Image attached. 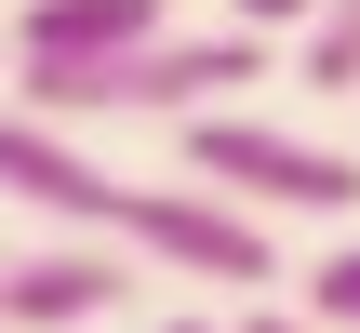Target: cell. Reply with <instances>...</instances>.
<instances>
[{
    "label": "cell",
    "mask_w": 360,
    "mask_h": 333,
    "mask_svg": "<svg viewBox=\"0 0 360 333\" xmlns=\"http://www.w3.org/2000/svg\"><path fill=\"white\" fill-rule=\"evenodd\" d=\"M254 80H267V27H200V40L160 27L107 67H13V107L94 133V120H200V107H240Z\"/></svg>",
    "instance_id": "7a4b0ae2"
},
{
    "label": "cell",
    "mask_w": 360,
    "mask_h": 333,
    "mask_svg": "<svg viewBox=\"0 0 360 333\" xmlns=\"http://www.w3.org/2000/svg\"><path fill=\"white\" fill-rule=\"evenodd\" d=\"M160 27H174V0H27L0 27V67H107Z\"/></svg>",
    "instance_id": "5b68a950"
},
{
    "label": "cell",
    "mask_w": 360,
    "mask_h": 333,
    "mask_svg": "<svg viewBox=\"0 0 360 333\" xmlns=\"http://www.w3.org/2000/svg\"><path fill=\"white\" fill-rule=\"evenodd\" d=\"M294 80H307V93H360V0H307V27H294Z\"/></svg>",
    "instance_id": "8992f818"
},
{
    "label": "cell",
    "mask_w": 360,
    "mask_h": 333,
    "mask_svg": "<svg viewBox=\"0 0 360 333\" xmlns=\"http://www.w3.org/2000/svg\"><path fill=\"white\" fill-rule=\"evenodd\" d=\"M160 333H227V320H160Z\"/></svg>",
    "instance_id": "30bf717a"
},
{
    "label": "cell",
    "mask_w": 360,
    "mask_h": 333,
    "mask_svg": "<svg viewBox=\"0 0 360 333\" xmlns=\"http://www.w3.org/2000/svg\"><path fill=\"white\" fill-rule=\"evenodd\" d=\"M227 27H267L281 40V27H307V0H227Z\"/></svg>",
    "instance_id": "ba28073f"
},
{
    "label": "cell",
    "mask_w": 360,
    "mask_h": 333,
    "mask_svg": "<svg viewBox=\"0 0 360 333\" xmlns=\"http://www.w3.org/2000/svg\"><path fill=\"white\" fill-rule=\"evenodd\" d=\"M120 294H134V267L107 240H27V254H0V333H94Z\"/></svg>",
    "instance_id": "277c9868"
},
{
    "label": "cell",
    "mask_w": 360,
    "mask_h": 333,
    "mask_svg": "<svg viewBox=\"0 0 360 333\" xmlns=\"http://www.w3.org/2000/svg\"><path fill=\"white\" fill-rule=\"evenodd\" d=\"M0 200H27L40 227H67V240H107V254H134V267H174V280H200V294H267L281 280V240L240 214V200H214V187H134V174H107L67 120H27V107H0Z\"/></svg>",
    "instance_id": "6da1fadb"
},
{
    "label": "cell",
    "mask_w": 360,
    "mask_h": 333,
    "mask_svg": "<svg viewBox=\"0 0 360 333\" xmlns=\"http://www.w3.org/2000/svg\"><path fill=\"white\" fill-rule=\"evenodd\" d=\"M174 147H187V187L240 200L254 227H267V214H307V227L360 214V147L281 133V120H254V107H200V120H174Z\"/></svg>",
    "instance_id": "3957f363"
},
{
    "label": "cell",
    "mask_w": 360,
    "mask_h": 333,
    "mask_svg": "<svg viewBox=\"0 0 360 333\" xmlns=\"http://www.w3.org/2000/svg\"><path fill=\"white\" fill-rule=\"evenodd\" d=\"M240 333H307V320H294V307H254V320H240Z\"/></svg>",
    "instance_id": "9c48e42d"
},
{
    "label": "cell",
    "mask_w": 360,
    "mask_h": 333,
    "mask_svg": "<svg viewBox=\"0 0 360 333\" xmlns=\"http://www.w3.org/2000/svg\"><path fill=\"white\" fill-rule=\"evenodd\" d=\"M307 333H360V240H334L307 267Z\"/></svg>",
    "instance_id": "52a82bcc"
}]
</instances>
